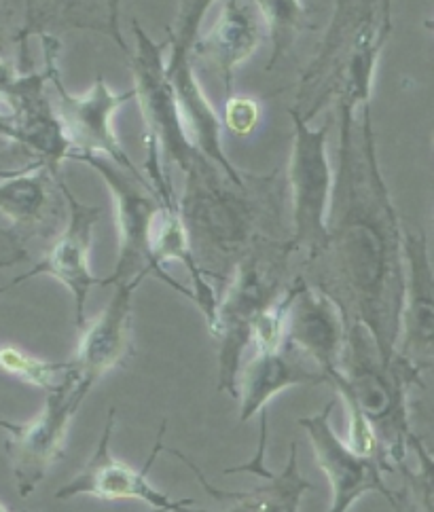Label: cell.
Returning <instances> with one entry per match:
<instances>
[{
    "label": "cell",
    "mask_w": 434,
    "mask_h": 512,
    "mask_svg": "<svg viewBox=\"0 0 434 512\" xmlns=\"http://www.w3.org/2000/svg\"><path fill=\"white\" fill-rule=\"evenodd\" d=\"M261 13V20L271 36V58L267 70H274L295 45L301 32L314 30L310 11L301 0H250Z\"/></svg>",
    "instance_id": "7402d4cb"
},
{
    "label": "cell",
    "mask_w": 434,
    "mask_h": 512,
    "mask_svg": "<svg viewBox=\"0 0 434 512\" xmlns=\"http://www.w3.org/2000/svg\"><path fill=\"white\" fill-rule=\"evenodd\" d=\"M11 144H22V134L7 108L0 106V151H7Z\"/></svg>",
    "instance_id": "4316f807"
},
{
    "label": "cell",
    "mask_w": 434,
    "mask_h": 512,
    "mask_svg": "<svg viewBox=\"0 0 434 512\" xmlns=\"http://www.w3.org/2000/svg\"><path fill=\"white\" fill-rule=\"evenodd\" d=\"M212 3L214 0H180L176 22L168 34L172 53H170V60L166 62V72L191 66V60H189L191 47L197 39V30H200L204 13Z\"/></svg>",
    "instance_id": "cb8c5ba5"
},
{
    "label": "cell",
    "mask_w": 434,
    "mask_h": 512,
    "mask_svg": "<svg viewBox=\"0 0 434 512\" xmlns=\"http://www.w3.org/2000/svg\"><path fill=\"white\" fill-rule=\"evenodd\" d=\"M295 140L288 166L286 187L293 201L291 244L295 254H303V263L314 259L327 240V216L333 191V170L327 153L331 121L318 130L291 113Z\"/></svg>",
    "instance_id": "30bf717a"
},
{
    "label": "cell",
    "mask_w": 434,
    "mask_h": 512,
    "mask_svg": "<svg viewBox=\"0 0 434 512\" xmlns=\"http://www.w3.org/2000/svg\"><path fill=\"white\" fill-rule=\"evenodd\" d=\"M26 259V242L5 221H0V269L20 265Z\"/></svg>",
    "instance_id": "484cf974"
},
{
    "label": "cell",
    "mask_w": 434,
    "mask_h": 512,
    "mask_svg": "<svg viewBox=\"0 0 434 512\" xmlns=\"http://www.w3.org/2000/svg\"><path fill=\"white\" fill-rule=\"evenodd\" d=\"M134 36L136 51L130 56L136 100L140 102L144 127H147V136H144L149 149L147 155L155 157L168 174L172 166L183 172L189 166V161L202 151L197 149L185 132L176 91L166 75L164 45L155 43L151 36H147L138 22H134Z\"/></svg>",
    "instance_id": "9c48e42d"
},
{
    "label": "cell",
    "mask_w": 434,
    "mask_h": 512,
    "mask_svg": "<svg viewBox=\"0 0 434 512\" xmlns=\"http://www.w3.org/2000/svg\"><path fill=\"white\" fill-rule=\"evenodd\" d=\"M39 39L43 43L47 79L51 81L53 89H56V104H53V108H56L64 138L70 146L66 159L72 155H100L132 174H144L138 166H134L128 153L123 151V146L119 144L113 130L115 113L123 104L136 100L134 87L130 91L117 94V91L108 87L104 77H98L96 83L83 96L68 94V89L62 85L60 77L58 36L43 34Z\"/></svg>",
    "instance_id": "52a82bcc"
},
{
    "label": "cell",
    "mask_w": 434,
    "mask_h": 512,
    "mask_svg": "<svg viewBox=\"0 0 434 512\" xmlns=\"http://www.w3.org/2000/svg\"><path fill=\"white\" fill-rule=\"evenodd\" d=\"M320 383H327L322 373L291 343L284 341L282 347L271 352H252L242 362L238 375L240 419L248 422L261 415L269 402L288 388L320 386Z\"/></svg>",
    "instance_id": "ffe728a7"
},
{
    "label": "cell",
    "mask_w": 434,
    "mask_h": 512,
    "mask_svg": "<svg viewBox=\"0 0 434 512\" xmlns=\"http://www.w3.org/2000/svg\"><path fill=\"white\" fill-rule=\"evenodd\" d=\"M339 113V168L327 216V240L299 276L324 292L346 320L363 324L377 354L392 364L405 295L403 227L379 170L369 104L360 117Z\"/></svg>",
    "instance_id": "6da1fadb"
},
{
    "label": "cell",
    "mask_w": 434,
    "mask_h": 512,
    "mask_svg": "<svg viewBox=\"0 0 434 512\" xmlns=\"http://www.w3.org/2000/svg\"><path fill=\"white\" fill-rule=\"evenodd\" d=\"M153 512H157V510H153Z\"/></svg>",
    "instance_id": "4dcf8cb0"
},
{
    "label": "cell",
    "mask_w": 434,
    "mask_h": 512,
    "mask_svg": "<svg viewBox=\"0 0 434 512\" xmlns=\"http://www.w3.org/2000/svg\"><path fill=\"white\" fill-rule=\"evenodd\" d=\"M185 187L178 214L187 231L193 261L221 292L233 267L265 237H291L284 227L286 178L280 170L231 178L204 153L183 170Z\"/></svg>",
    "instance_id": "7a4b0ae2"
},
{
    "label": "cell",
    "mask_w": 434,
    "mask_h": 512,
    "mask_svg": "<svg viewBox=\"0 0 434 512\" xmlns=\"http://www.w3.org/2000/svg\"><path fill=\"white\" fill-rule=\"evenodd\" d=\"M263 20L259 9L250 0H223V9L212 28L197 36L189 60H197L214 77H219L225 98H233V75L255 53L261 36Z\"/></svg>",
    "instance_id": "ac0fdd59"
},
{
    "label": "cell",
    "mask_w": 434,
    "mask_h": 512,
    "mask_svg": "<svg viewBox=\"0 0 434 512\" xmlns=\"http://www.w3.org/2000/svg\"><path fill=\"white\" fill-rule=\"evenodd\" d=\"M60 187L68 206V223L64 231L56 235V242L49 246V250L39 263L26 273H22V276H17L7 286H0V292H7L36 276L56 278L68 288L72 301H75V324L81 331L85 326V307L89 290L100 284V280L92 271L89 256H92L94 229L100 221L102 210L98 206H89L79 201L75 193L68 189L64 178L60 180Z\"/></svg>",
    "instance_id": "5bb4252c"
},
{
    "label": "cell",
    "mask_w": 434,
    "mask_h": 512,
    "mask_svg": "<svg viewBox=\"0 0 434 512\" xmlns=\"http://www.w3.org/2000/svg\"><path fill=\"white\" fill-rule=\"evenodd\" d=\"M265 447H267V413H261V434L257 455L252 457L248 464H240L227 468L225 474L235 472H250L257 477L265 479L263 485L248 489V491H223L210 485V481L204 477V472L197 468L185 453L176 449H168L172 455H176L180 462L195 474L197 481L210 493L212 498L223 504L221 512H299L303 493L312 489V483L307 481L299 470V447L297 443H291V451H288V462L282 472H269L265 468Z\"/></svg>",
    "instance_id": "2e32d148"
},
{
    "label": "cell",
    "mask_w": 434,
    "mask_h": 512,
    "mask_svg": "<svg viewBox=\"0 0 434 512\" xmlns=\"http://www.w3.org/2000/svg\"><path fill=\"white\" fill-rule=\"evenodd\" d=\"M392 508H394V512H405V508L401 506V502L396 500V496H394V504H392Z\"/></svg>",
    "instance_id": "f1b7e54d"
},
{
    "label": "cell",
    "mask_w": 434,
    "mask_h": 512,
    "mask_svg": "<svg viewBox=\"0 0 434 512\" xmlns=\"http://www.w3.org/2000/svg\"><path fill=\"white\" fill-rule=\"evenodd\" d=\"M0 512H9V510L5 508V504H3V502H0Z\"/></svg>",
    "instance_id": "f546056e"
},
{
    "label": "cell",
    "mask_w": 434,
    "mask_h": 512,
    "mask_svg": "<svg viewBox=\"0 0 434 512\" xmlns=\"http://www.w3.org/2000/svg\"><path fill=\"white\" fill-rule=\"evenodd\" d=\"M62 172H53L43 159L13 172H0V221L28 244L34 237H56L62 227Z\"/></svg>",
    "instance_id": "e0dca14e"
},
{
    "label": "cell",
    "mask_w": 434,
    "mask_h": 512,
    "mask_svg": "<svg viewBox=\"0 0 434 512\" xmlns=\"http://www.w3.org/2000/svg\"><path fill=\"white\" fill-rule=\"evenodd\" d=\"M17 426H20V424L9 422V419H0V430H5V432H9V434H13V432L17 430Z\"/></svg>",
    "instance_id": "83f0119b"
},
{
    "label": "cell",
    "mask_w": 434,
    "mask_h": 512,
    "mask_svg": "<svg viewBox=\"0 0 434 512\" xmlns=\"http://www.w3.org/2000/svg\"><path fill=\"white\" fill-rule=\"evenodd\" d=\"M64 30H92L113 39L130 53L121 34V0H26V22L15 39L20 41L22 62L28 56V39Z\"/></svg>",
    "instance_id": "44dd1931"
},
{
    "label": "cell",
    "mask_w": 434,
    "mask_h": 512,
    "mask_svg": "<svg viewBox=\"0 0 434 512\" xmlns=\"http://www.w3.org/2000/svg\"><path fill=\"white\" fill-rule=\"evenodd\" d=\"M405 295L394 362L409 381L424 388L434 362V284L428 240L422 229H403Z\"/></svg>",
    "instance_id": "7c38bea8"
},
{
    "label": "cell",
    "mask_w": 434,
    "mask_h": 512,
    "mask_svg": "<svg viewBox=\"0 0 434 512\" xmlns=\"http://www.w3.org/2000/svg\"><path fill=\"white\" fill-rule=\"evenodd\" d=\"M72 161L87 163L94 168L111 189L117 204V227H119V256L111 276L100 280V286L123 284V282H144V278L155 276L166 282L180 295L193 301V292L180 286L168 271L159 269L151 256V231L153 223L164 208V201L159 199L151 187L149 178L144 174H132L119 168L117 163L108 161L100 155H72Z\"/></svg>",
    "instance_id": "8992f818"
},
{
    "label": "cell",
    "mask_w": 434,
    "mask_h": 512,
    "mask_svg": "<svg viewBox=\"0 0 434 512\" xmlns=\"http://www.w3.org/2000/svg\"><path fill=\"white\" fill-rule=\"evenodd\" d=\"M329 386L341 398H354L373 426L388 462L407 466V449L418 441L409 422L407 392L413 383L405 371L392 360L386 364L367 328L358 322L346 324V341L339 360V375Z\"/></svg>",
    "instance_id": "5b68a950"
},
{
    "label": "cell",
    "mask_w": 434,
    "mask_h": 512,
    "mask_svg": "<svg viewBox=\"0 0 434 512\" xmlns=\"http://www.w3.org/2000/svg\"><path fill=\"white\" fill-rule=\"evenodd\" d=\"M261 108L252 98H229L225 102V125L233 136H250L257 130Z\"/></svg>",
    "instance_id": "d4e9b609"
},
{
    "label": "cell",
    "mask_w": 434,
    "mask_h": 512,
    "mask_svg": "<svg viewBox=\"0 0 434 512\" xmlns=\"http://www.w3.org/2000/svg\"><path fill=\"white\" fill-rule=\"evenodd\" d=\"M92 388V383L83 379L68 362L56 386L47 392V402L39 417L28 424H20L11 434L7 455L22 498H28L47 477L51 466L64 457L72 419Z\"/></svg>",
    "instance_id": "ba28073f"
},
{
    "label": "cell",
    "mask_w": 434,
    "mask_h": 512,
    "mask_svg": "<svg viewBox=\"0 0 434 512\" xmlns=\"http://www.w3.org/2000/svg\"><path fill=\"white\" fill-rule=\"evenodd\" d=\"M68 362H49L36 358L15 345H3L0 347V369L7 375L22 379L24 383H30L34 388H41L49 392L58 383V375L66 371Z\"/></svg>",
    "instance_id": "603a6c76"
},
{
    "label": "cell",
    "mask_w": 434,
    "mask_h": 512,
    "mask_svg": "<svg viewBox=\"0 0 434 512\" xmlns=\"http://www.w3.org/2000/svg\"><path fill=\"white\" fill-rule=\"evenodd\" d=\"M293 256L291 237H265L242 256L219 292L212 333L221 343L216 390L231 398H238V375L250 345V328L291 284Z\"/></svg>",
    "instance_id": "277c9868"
},
{
    "label": "cell",
    "mask_w": 434,
    "mask_h": 512,
    "mask_svg": "<svg viewBox=\"0 0 434 512\" xmlns=\"http://www.w3.org/2000/svg\"><path fill=\"white\" fill-rule=\"evenodd\" d=\"M140 282L115 284V295L104 307V312L83 326L77 356L68 360L83 379L92 386L130 360L134 352L132 339V301Z\"/></svg>",
    "instance_id": "d6986e66"
},
{
    "label": "cell",
    "mask_w": 434,
    "mask_h": 512,
    "mask_svg": "<svg viewBox=\"0 0 434 512\" xmlns=\"http://www.w3.org/2000/svg\"><path fill=\"white\" fill-rule=\"evenodd\" d=\"M115 417L117 411L108 409L106 424L100 436V443L92 455V460L85 464V468L77 474L75 479L68 481L62 489L56 491L58 500H72L79 496H92L98 500H140L144 504L153 506L157 512H208V510H193L191 506L195 500H172L168 493L159 491L151 479L149 472L164 451V436H166V422L161 424V430L155 438L153 451L149 455L147 464L140 470L119 462L111 451L113 430H115Z\"/></svg>",
    "instance_id": "8fae6325"
},
{
    "label": "cell",
    "mask_w": 434,
    "mask_h": 512,
    "mask_svg": "<svg viewBox=\"0 0 434 512\" xmlns=\"http://www.w3.org/2000/svg\"><path fill=\"white\" fill-rule=\"evenodd\" d=\"M333 407L335 402H327L324 409L314 415L301 417L297 422L305 430L307 438H310L316 462L329 479V512H348L371 491L382 493L392 506L396 491L386 485L384 472H392L394 468L388 462L379 460V457L360 455L348 443H343L331 426Z\"/></svg>",
    "instance_id": "4fadbf2b"
},
{
    "label": "cell",
    "mask_w": 434,
    "mask_h": 512,
    "mask_svg": "<svg viewBox=\"0 0 434 512\" xmlns=\"http://www.w3.org/2000/svg\"><path fill=\"white\" fill-rule=\"evenodd\" d=\"M284 341L310 360L327 383L339 375L346 320L339 307L299 273L286 288Z\"/></svg>",
    "instance_id": "9a60e30c"
},
{
    "label": "cell",
    "mask_w": 434,
    "mask_h": 512,
    "mask_svg": "<svg viewBox=\"0 0 434 512\" xmlns=\"http://www.w3.org/2000/svg\"><path fill=\"white\" fill-rule=\"evenodd\" d=\"M392 32V0H337L320 49L299 79L295 113L310 123L329 104H369L375 68Z\"/></svg>",
    "instance_id": "3957f363"
}]
</instances>
